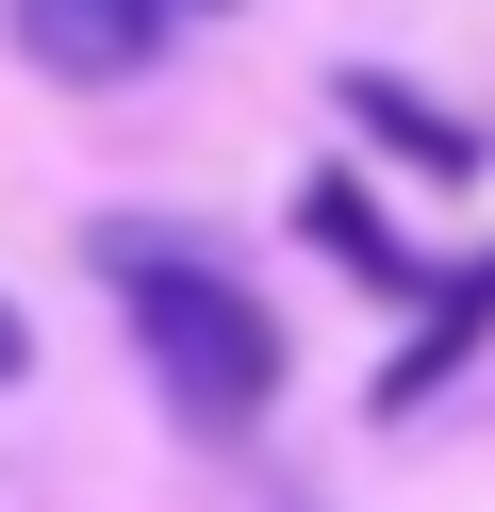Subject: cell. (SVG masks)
<instances>
[{"label":"cell","instance_id":"cell-4","mask_svg":"<svg viewBox=\"0 0 495 512\" xmlns=\"http://www.w3.org/2000/svg\"><path fill=\"white\" fill-rule=\"evenodd\" d=\"M297 232H314L330 265H363V281H413V265H396V232H380V199H363V182H314V199H297Z\"/></svg>","mask_w":495,"mask_h":512},{"label":"cell","instance_id":"cell-1","mask_svg":"<svg viewBox=\"0 0 495 512\" xmlns=\"http://www.w3.org/2000/svg\"><path fill=\"white\" fill-rule=\"evenodd\" d=\"M99 281H116V314H132V347H149V380H165L182 430H248V413L281 397V331H264V298L198 232L116 215V232H99Z\"/></svg>","mask_w":495,"mask_h":512},{"label":"cell","instance_id":"cell-2","mask_svg":"<svg viewBox=\"0 0 495 512\" xmlns=\"http://www.w3.org/2000/svg\"><path fill=\"white\" fill-rule=\"evenodd\" d=\"M17 50L50 83H132L165 50V0H17Z\"/></svg>","mask_w":495,"mask_h":512},{"label":"cell","instance_id":"cell-3","mask_svg":"<svg viewBox=\"0 0 495 512\" xmlns=\"http://www.w3.org/2000/svg\"><path fill=\"white\" fill-rule=\"evenodd\" d=\"M347 133H380V149H413L429 182H479V133H462L446 100H413L396 67H347Z\"/></svg>","mask_w":495,"mask_h":512},{"label":"cell","instance_id":"cell-5","mask_svg":"<svg viewBox=\"0 0 495 512\" xmlns=\"http://www.w3.org/2000/svg\"><path fill=\"white\" fill-rule=\"evenodd\" d=\"M17 364H33V331H17V298H0V380H17Z\"/></svg>","mask_w":495,"mask_h":512}]
</instances>
